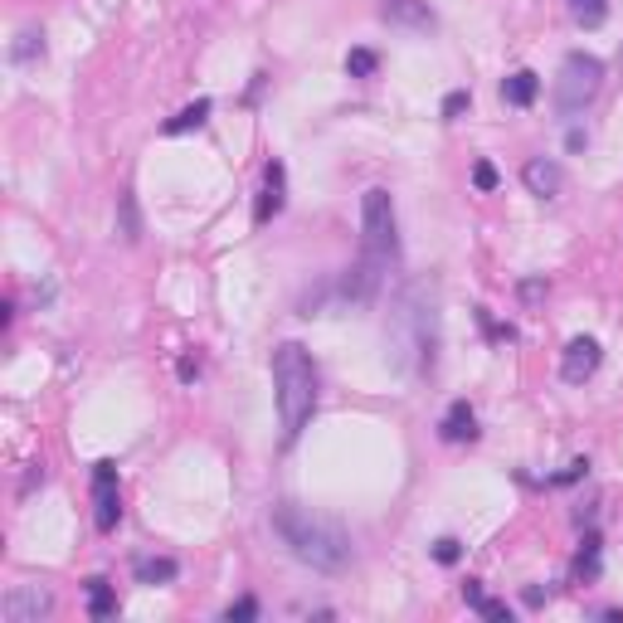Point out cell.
I'll return each instance as SVG.
<instances>
[{
    "instance_id": "4fadbf2b",
    "label": "cell",
    "mask_w": 623,
    "mask_h": 623,
    "mask_svg": "<svg viewBox=\"0 0 623 623\" xmlns=\"http://www.w3.org/2000/svg\"><path fill=\"white\" fill-rule=\"evenodd\" d=\"M536 98H541V73L516 69L511 78H502V103H507V107H531Z\"/></svg>"
},
{
    "instance_id": "277c9868",
    "label": "cell",
    "mask_w": 623,
    "mask_h": 623,
    "mask_svg": "<svg viewBox=\"0 0 623 623\" xmlns=\"http://www.w3.org/2000/svg\"><path fill=\"white\" fill-rule=\"evenodd\" d=\"M599 88H604V59H594V54H585V49L565 54L560 73H555V113L560 117L585 113V107L599 98Z\"/></svg>"
},
{
    "instance_id": "44dd1931",
    "label": "cell",
    "mask_w": 623,
    "mask_h": 623,
    "mask_svg": "<svg viewBox=\"0 0 623 623\" xmlns=\"http://www.w3.org/2000/svg\"><path fill=\"white\" fill-rule=\"evenodd\" d=\"M375 69H380V54L375 49H351L346 54V73L351 78H375Z\"/></svg>"
},
{
    "instance_id": "f546056e",
    "label": "cell",
    "mask_w": 623,
    "mask_h": 623,
    "mask_svg": "<svg viewBox=\"0 0 623 623\" xmlns=\"http://www.w3.org/2000/svg\"><path fill=\"white\" fill-rule=\"evenodd\" d=\"M565 147H570V151H585V147H589V132L570 127V137H565Z\"/></svg>"
},
{
    "instance_id": "7a4b0ae2",
    "label": "cell",
    "mask_w": 623,
    "mask_h": 623,
    "mask_svg": "<svg viewBox=\"0 0 623 623\" xmlns=\"http://www.w3.org/2000/svg\"><path fill=\"white\" fill-rule=\"evenodd\" d=\"M273 536L287 545L297 565L317 575H341L351 565V531L337 526L331 516H317V511L297 507V502H277L273 507Z\"/></svg>"
},
{
    "instance_id": "ac0fdd59",
    "label": "cell",
    "mask_w": 623,
    "mask_h": 623,
    "mask_svg": "<svg viewBox=\"0 0 623 623\" xmlns=\"http://www.w3.org/2000/svg\"><path fill=\"white\" fill-rule=\"evenodd\" d=\"M10 59H15V64H35V59H44V30H35V25L20 30L15 44H10Z\"/></svg>"
},
{
    "instance_id": "d6986e66",
    "label": "cell",
    "mask_w": 623,
    "mask_h": 623,
    "mask_svg": "<svg viewBox=\"0 0 623 623\" xmlns=\"http://www.w3.org/2000/svg\"><path fill=\"white\" fill-rule=\"evenodd\" d=\"M565 10H570V20L585 25V30H599L609 20V0H565Z\"/></svg>"
},
{
    "instance_id": "2e32d148",
    "label": "cell",
    "mask_w": 623,
    "mask_h": 623,
    "mask_svg": "<svg viewBox=\"0 0 623 623\" xmlns=\"http://www.w3.org/2000/svg\"><path fill=\"white\" fill-rule=\"evenodd\" d=\"M83 594H88V619H113L117 614V585H107L103 575H93V580L83 585Z\"/></svg>"
},
{
    "instance_id": "3957f363",
    "label": "cell",
    "mask_w": 623,
    "mask_h": 623,
    "mask_svg": "<svg viewBox=\"0 0 623 623\" xmlns=\"http://www.w3.org/2000/svg\"><path fill=\"white\" fill-rule=\"evenodd\" d=\"M273 399L283 419V443L293 448L317 414V361L303 341H283L273 351Z\"/></svg>"
},
{
    "instance_id": "8fae6325",
    "label": "cell",
    "mask_w": 623,
    "mask_h": 623,
    "mask_svg": "<svg viewBox=\"0 0 623 623\" xmlns=\"http://www.w3.org/2000/svg\"><path fill=\"white\" fill-rule=\"evenodd\" d=\"M521 185H526L531 195H541V200H555L560 185H565L560 161H550V156H531V161L521 166Z\"/></svg>"
},
{
    "instance_id": "7402d4cb",
    "label": "cell",
    "mask_w": 623,
    "mask_h": 623,
    "mask_svg": "<svg viewBox=\"0 0 623 623\" xmlns=\"http://www.w3.org/2000/svg\"><path fill=\"white\" fill-rule=\"evenodd\" d=\"M580 477H589V458H575V463H565V473L545 477V487H570V482H580Z\"/></svg>"
},
{
    "instance_id": "6da1fadb",
    "label": "cell",
    "mask_w": 623,
    "mask_h": 623,
    "mask_svg": "<svg viewBox=\"0 0 623 623\" xmlns=\"http://www.w3.org/2000/svg\"><path fill=\"white\" fill-rule=\"evenodd\" d=\"M439 346H443V312H439V283L429 277H409L389 303L385 321V351L389 365L405 375L429 380L439 371Z\"/></svg>"
},
{
    "instance_id": "4316f807",
    "label": "cell",
    "mask_w": 623,
    "mask_h": 623,
    "mask_svg": "<svg viewBox=\"0 0 623 623\" xmlns=\"http://www.w3.org/2000/svg\"><path fill=\"white\" fill-rule=\"evenodd\" d=\"M467 103H473V93H467V88H458V93H448V98H443V122H453V117H458Z\"/></svg>"
},
{
    "instance_id": "5b68a950",
    "label": "cell",
    "mask_w": 623,
    "mask_h": 623,
    "mask_svg": "<svg viewBox=\"0 0 623 623\" xmlns=\"http://www.w3.org/2000/svg\"><path fill=\"white\" fill-rule=\"evenodd\" d=\"M361 253L380 263H395L399 259V225H395V200L380 185L361 195Z\"/></svg>"
},
{
    "instance_id": "9c48e42d",
    "label": "cell",
    "mask_w": 623,
    "mask_h": 623,
    "mask_svg": "<svg viewBox=\"0 0 623 623\" xmlns=\"http://www.w3.org/2000/svg\"><path fill=\"white\" fill-rule=\"evenodd\" d=\"M283 205H287V166L273 156L263 166V191H259V205H253V225H269L273 215H283Z\"/></svg>"
},
{
    "instance_id": "8992f818",
    "label": "cell",
    "mask_w": 623,
    "mask_h": 623,
    "mask_svg": "<svg viewBox=\"0 0 623 623\" xmlns=\"http://www.w3.org/2000/svg\"><path fill=\"white\" fill-rule=\"evenodd\" d=\"M122 521V492H117V463L113 458H98L93 463V526L103 531H117Z\"/></svg>"
},
{
    "instance_id": "836d02e7",
    "label": "cell",
    "mask_w": 623,
    "mask_h": 623,
    "mask_svg": "<svg viewBox=\"0 0 623 623\" xmlns=\"http://www.w3.org/2000/svg\"><path fill=\"white\" fill-rule=\"evenodd\" d=\"M604 619H614V623H623V609H604Z\"/></svg>"
},
{
    "instance_id": "ffe728a7",
    "label": "cell",
    "mask_w": 623,
    "mask_h": 623,
    "mask_svg": "<svg viewBox=\"0 0 623 623\" xmlns=\"http://www.w3.org/2000/svg\"><path fill=\"white\" fill-rule=\"evenodd\" d=\"M117 219H122V239L137 243L141 239V209H137V195H132V191L117 195Z\"/></svg>"
},
{
    "instance_id": "1f68e13d",
    "label": "cell",
    "mask_w": 623,
    "mask_h": 623,
    "mask_svg": "<svg viewBox=\"0 0 623 623\" xmlns=\"http://www.w3.org/2000/svg\"><path fill=\"white\" fill-rule=\"evenodd\" d=\"M263 83H269V78H263V73H253V83H249V93H243V103H259Z\"/></svg>"
},
{
    "instance_id": "e0dca14e",
    "label": "cell",
    "mask_w": 623,
    "mask_h": 623,
    "mask_svg": "<svg viewBox=\"0 0 623 623\" xmlns=\"http://www.w3.org/2000/svg\"><path fill=\"white\" fill-rule=\"evenodd\" d=\"M209 113H215V103H209V98H195L191 107H181L175 117H166V122H161V132H166V137H181V132H195V127H205V122H209Z\"/></svg>"
},
{
    "instance_id": "d4e9b609",
    "label": "cell",
    "mask_w": 623,
    "mask_h": 623,
    "mask_svg": "<svg viewBox=\"0 0 623 623\" xmlns=\"http://www.w3.org/2000/svg\"><path fill=\"white\" fill-rule=\"evenodd\" d=\"M225 619H229V623H234V619H239V623L259 619V599H234V604L225 609Z\"/></svg>"
},
{
    "instance_id": "ba28073f",
    "label": "cell",
    "mask_w": 623,
    "mask_h": 623,
    "mask_svg": "<svg viewBox=\"0 0 623 623\" xmlns=\"http://www.w3.org/2000/svg\"><path fill=\"white\" fill-rule=\"evenodd\" d=\"M599 361H604V346H599L594 337H575L570 346L560 351V380H565V385H585V380H594Z\"/></svg>"
},
{
    "instance_id": "52a82bcc",
    "label": "cell",
    "mask_w": 623,
    "mask_h": 623,
    "mask_svg": "<svg viewBox=\"0 0 623 623\" xmlns=\"http://www.w3.org/2000/svg\"><path fill=\"white\" fill-rule=\"evenodd\" d=\"M54 614V594L44 585H15L0 599V619L5 623H39Z\"/></svg>"
},
{
    "instance_id": "9a60e30c",
    "label": "cell",
    "mask_w": 623,
    "mask_h": 623,
    "mask_svg": "<svg viewBox=\"0 0 623 623\" xmlns=\"http://www.w3.org/2000/svg\"><path fill=\"white\" fill-rule=\"evenodd\" d=\"M132 575H137V585H171L175 575H181V565H175L171 555H137V560H132Z\"/></svg>"
},
{
    "instance_id": "603a6c76",
    "label": "cell",
    "mask_w": 623,
    "mask_h": 623,
    "mask_svg": "<svg viewBox=\"0 0 623 623\" xmlns=\"http://www.w3.org/2000/svg\"><path fill=\"white\" fill-rule=\"evenodd\" d=\"M545 293H550V283H545V277H521V283H516V297H521L526 307H536Z\"/></svg>"
},
{
    "instance_id": "30bf717a",
    "label": "cell",
    "mask_w": 623,
    "mask_h": 623,
    "mask_svg": "<svg viewBox=\"0 0 623 623\" xmlns=\"http://www.w3.org/2000/svg\"><path fill=\"white\" fill-rule=\"evenodd\" d=\"M380 20L395 25V30H414V35H429V30L439 25L429 0H380Z\"/></svg>"
},
{
    "instance_id": "d6a6232c",
    "label": "cell",
    "mask_w": 623,
    "mask_h": 623,
    "mask_svg": "<svg viewBox=\"0 0 623 623\" xmlns=\"http://www.w3.org/2000/svg\"><path fill=\"white\" fill-rule=\"evenodd\" d=\"M521 599H526V604L536 609V604H545V599H550V594H545V589H526V594H521Z\"/></svg>"
},
{
    "instance_id": "5bb4252c",
    "label": "cell",
    "mask_w": 623,
    "mask_h": 623,
    "mask_svg": "<svg viewBox=\"0 0 623 623\" xmlns=\"http://www.w3.org/2000/svg\"><path fill=\"white\" fill-rule=\"evenodd\" d=\"M599 570H604V541H599V531H585L580 555H575V580H580V585H594Z\"/></svg>"
},
{
    "instance_id": "7c38bea8",
    "label": "cell",
    "mask_w": 623,
    "mask_h": 623,
    "mask_svg": "<svg viewBox=\"0 0 623 623\" xmlns=\"http://www.w3.org/2000/svg\"><path fill=\"white\" fill-rule=\"evenodd\" d=\"M439 439L443 443H477L482 439V429H477V409L467 405V399H453L448 414L439 419Z\"/></svg>"
},
{
    "instance_id": "4dcf8cb0",
    "label": "cell",
    "mask_w": 623,
    "mask_h": 623,
    "mask_svg": "<svg viewBox=\"0 0 623 623\" xmlns=\"http://www.w3.org/2000/svg\"><path fill=\"white\" fill-rule=\"evenodd\" d=\"M181 380H185V385L200 380V361H191V355H185V361H181Z\"/></svg>"
},
{
    "instance_id": "83f0119b",
    "label": "cell",
    "mask_w": 623,
    "mask_h": 623,
    "mask_svg": "<svg viewBox=\"0 0 623 623\" xmlns=\"http://www.w3.org/2000/svg\"><path fill=\"white\" fill-rule=\"evenodd\" d=\"M477 614L492 619V623H511V609L502 604V599H482V604H477Z\"/></svg>"
},
{
    "instance_id": "cb8c5ba5",
    "label": "cell",
    "mask_w": 623,
    "mask_h": 623,
    "mask_svg": "<svg viewBox=\"0 0 623 623\" xmlns=\"http://www.w3.org/2000/svg\"><path fill=\"white\" fill-rule=\"evenodd\" d=\"M433 560H439V565H458L463 560V541H453V536L433 541Z\"/></svg>"
},
{
    "instance_id": "484cf974",
    "label": "cell",
    "mask_w": 623,
    "mask_h": 623,
    "mask_svg": "<svg viewBox=\"0 0 623 623\" xmlns=\"http://www.w3.org/2000/svg\"><path fill=\"white\" fill-rule=\"evenodd\" d=\"M473 185H477V191H497V166L492 161H477L473 166Z\"/></svg>"
},
{
    "instance_id": "f1b7e54d",
    "label": "cell",
    "mask_w": 623,
    "mask_h": 623,
    "mask_svg": "<svg viewBox=\"0 0 623 623\" xmlns=\"http://www.w3.org/2000/svg\"><path fill=\"white\" fill-rule=\"evenodd\" d=\"M463 599H467V609L482 604V599H487V594H482V580H467V585H463Z\"/></svg>"
}]
</instances>
